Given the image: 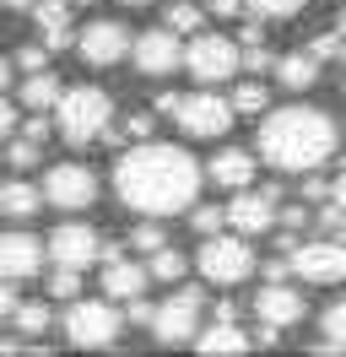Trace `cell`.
<instances>
[{"label": "cell", "instance_id": "37", "mask_svg": "<svg viewBox=\"0 0 346 357\" xmlns=\"http://www.w3.org/2000/svg\"><path fill=\"white\" fill-rule=\"evenodd\" d=\"M151 125H157L151 114H130V119H125V135H135V141H146V135H151Z\"/></svg>", "mask_w": 346, "mask_h": 357}, {"label": "cell", "instance_id": "28", "mask_svg": "<svg viewBox=\"0 0 346 357\" xmlns=\"http://www.w3.org/2000/svg\"><path fill=\"white\" fill-rule=\"evenodd\" d=\"M271 109V92L260 87V82H238L233 92V114H265Z\"/></svg>", "mask_w": 346, "mask_h": 357}, {"label": "cell", "instance_id": "38", "mask_svg": "<svg viewBox=\"0 0 346 357\" xmlns=\"http://www.w3.org/2000/svg\"><path fill=\"white\" fill-rule=\"evenodd\" d=\"M17 130V103H6V92H0V141Z\"/></svg>", "mask_w": 346, "mask_h": 357}, {"label": "cell", "instance_id": "25", "mask_svg": "<svg viewBox=\"0 0 346 357\" xmlns=\"http://www.w3.org/2000/svg\"><path fill=\"white\" fill-rule=\"evenodd\" d=\"M163 27H173V33H200V27H206V6H195V0H173L168 11H163Z\"/></svg>", "mask_w": 346, "mask_h": 357}, {"label": "cell", "instance_id": "19", "mask_svg": "<svg viewBox=\"0 0 346 357\" xmlns=\"http://www.w3.org/2000/svg\"><path fill=\"white\" fill-rule=\"evenodd\" d=\"M255 152H243V146H222V152L206 162V178H211L216 190H243V184H255Z\"/></svg>", "mask_w": 346, "mask_h": 357}, {"label": "cell", "instance_id": "20", "mask_svg": "<svg viewBox=\"0 0 346 357\" xmlns=\"http://www.w3.org/2000/svg\"><path fill=\"white\" fill-rule=\"evenodd\" d=\"M195 352H206V357H233V352H249L255 341L233 325V314H216V325H206V331H195L190 341Z\"/></svg>", "mask_w": 346, "mask_h": 357}, {"label": "cell", "instance_id": "12", "mask_svg": "<svg viewBox=\"0 0 346 357\" xmlns=\"http://www.w3.org/2000/svg\"><path fill=\"white\" fill-rule=\"evenodd\" d=\"M130 60H135V70L141 76H173V70L184 66V44H179V33L173 27H151V33H141V38H130Z\"/></svg>", "mask_w": 346, "mask_h": 357}, {"label": "cell", "instance_id": "21", "mask_svg": "<svg viewBox=\"0 0 346 357\" xmlns=\"http://www.w3.org/2000/svg\"><path fill=\"white\" fill-rule=\"evenodd\" d=\"M271 70H276V82H281L287 92H308V87H314V82L324 76L314 54H281V60H276Z\"/></svg>", "mask_w": 346, "mask_h": 357}, {"label": "cell", "instance_id": "30", "mask_svg": "<svg viewBox=\"0 0 346 357\" xmlns=\"http://www.w3.org/2000/svg\"><path fill=\"white\" fill-rule=\"evenodd\" d=\"M190 222H195V233H200V238H206V233H222V227H227V206H200V201H195Z\"/></svg>", "mask_w": 346, "mask_h": 357}, {"label": "cell", "instance_id": "17", "mask_svg": "<svg viewBox=\"0 0 346 357\" xmlns=\"http://www.w3.org/2000/svg\"><path fill=\"white\" fill-rule=\"evenodd\" d=\"M151 282L146 266H135V260H125V255H103V292L114 298V303H130V298H141Z\"/></svg>", "mask_w": 346, "mask_h": 357}, {"label": "cell", "instance_id": "40", "mask_svg": "<svg viewBox=\"0 0 346 357\" xmlns=\"http://www.w3.org/2000/svg\"><path fill=\"white\" fill-rule=\"evenodd\" d=\"M330 201H336V206H341V211H346V174L336 178V184H330Z\"/></svg>", "mask_w": 346, "mask_h": 357}, {"label": "cell", "instance_id": "9", "mask_svg": "<svg viewBox=\"0 0 346 357\" xmlns=\"http://www.w3.org/2000/svg\"><path fill=\"white\" fill-rule=\"evenodd\" d=\"M200 314H206V298L195 287H179L168 303H157L146 319V331L157 335V347H190L195 331H200Z\"/></svg>", "mask_w": 346, "mask_h": 357}, {"label": "cell", "instance_id": "39", "mask_svg": "<svg viewBox=\"0 0 346 357\" xmlns=\"http://www.w3.org/2000/svg\"><path fill=\"white\" fill-rule=\"evenodd\" d=\"M243 0H206V17H238Z\"/></svg>", "mask_w": 346, "mask_h": 357}, {"label": "cell", "instance_id": "22", "mask_svg": "<svg viewBox=\"0 0 346 357\" xmlns=\"http://www.w3.org/2000/svg\"><path fill=\"white\" fill-rule=\"evenodd\" d=\"M60 76H54V70L43 66V70H27V82H22V103H27V109H54V103H60Z\"/></svg>", "mask_w": 346, "mask_h": 357}, {"label": "cell", "instance_id": "27", "mask_svg": "<svg viewBox=\"0 0 346 357\" xmlns=\"http://www.w3.org/2000/svg\"><path fill=\"white\" fill-rule=\"evenodd\" d=\"M146 271L157 276V282H179V276L190 271V260H184L173 244H163V249H151V266H146Z\"/></svg>", "mask_w": 346, "mask_h": 357}, {"label": "cell", "instance_id": "26", "mask_svg": "<svg viewBox=\"0 0 346 357\" xmlns=\"http://www.w3.org/2000/svg\"><path fill=\"white\" fill-rule=\"evenodd\" d=\"M243 11L260 17V22H292L303 11V0H243Z\"/></svg>", "mask_w": 346, "mask_h": 357}, {"label": "cell", "instance_id": "31", "mask_svg": "<svg viewBox=\"0 0 346 357\" xmlns=\"http://www.w3.org/2000/svg\"><path fill=\"white\" fill-rule=\"evenodd\" d=\"M38 157H43V141H38V135H22V141H11L6 162H11V168H33Z\"/></svg>", "mask_w": 346, "mask_h": 357}, {"label": "cell", "instance_id": "46", "mask_svg": "<svg viewBox=\"0 0 346 357\" xmlns=\"http://www.w3.org/2000/svg\"><path fill=\"white\" fill-rule=\"evenodd\" d=\"M341 87H346V66H341Z\"/></svg>", "mask_w": 346, "mask_h": 357}, {"label": "cell", "instance_id": "1", "mask_svg": "<svg viewBox=\"0 0 346 357\" xmlns=\"http://www.w3.org/2000/svg\"><path fill=\"white\" fill-rule=\"evenodd\" d=\"M200 184H206V168L195 162L184 146L173 141H135L119 162H114V190L130 211L141 217H179L200 201Z\"/></svg>", "mask_w": 346, "mask_h": 357}, {"label": "cell", "instance_id": "41", "mask_svg": "<svg viewBox=\"0 0 346 357\" xmlns=\"http://www.w3.org/2000/svg\"><path fill=\"white\" fill-rule=\"evenodd\" d=\"M6 82H11V60L0 54V92H6Z\"/></svg>", "mask_w": 346, "mask_h": 357}, {"label": "cell", "instance_id": "24", "mask_svg": "<svg viewBox=\"0 0 346 357\" xmlns=\"http://www.w3.org/2000/svg\"><path fill=\"white\" fill-rule=\"evenodd\" d=\"M319 335H324L319 352H346V298L319 314Z\"/></svg>", "mask_w": 346, "mask_h": 357}, {"label": "cell", "instance_id": "16", "mask_svg": "<svg viewBox=\"0 0 346 357\" xmlns=\"http://www.w3.org/2000/svg\"><path fill=\"white\" fill-rule=\"evenodd\" d=\"M255 314L260 325H276V331H292L303 314H308V303H303L298 287H287V282H271V287L255 292Z\"/></svg>", "mask_w": 346, "mask_h": 357}, {"label": "cell", "instance_id": "11", "mask_svg": "<svg viewBox=\"0 0 346 357\" xmlns=\"http://www.w3.org/2000/svg\"><path fill=\"white\" fill-rule=\"evenodd\" d=\"M76 54H82L92 70L119 66V60H130V27L125 22H108V17L76 27Z\"/></svg>", "mask_w": 346, "mask_h": 357}, {"label": "cell", "instance_id": "29", "mask_svg": "<svg viewBox=\"0 0 346 357\" xmlns=\"http://www.w3.org/2000/svg\"><path fill=\"white\" fill-rule=\"evenodd\" d=\"M11 325H17L22 335H43V331H49V309H43V303H17Z\"/></svg>", "mask_w": 346, "mask_h": 357}, {"label": "cell", "instance_id": "10", "mask_svg": "<svg viewBox=\"0 0 346 357\" xmlns=\"http://www.w3.org/2000/svg\"><path fill=\"white\" fill-rule=\"evenodd\" d=\"M43 201L60 206V211H86L98 201V174L86 162H54L43 174Z\"/></svg>", "mask_w": 346, "mask_h": 357}, {"label": "cell", "instance_id": "3", "mask_svg": "<svg viewBox=\"0 0 346 357\" xmlns=\"http://www.w3.org/2000/svg\"><path fill=\"white\" fill-rule=\"evenodd\" d=\"M157 109L168 114L179 130L190 135V141H216V135H227L233 130V98H216L211 87H200V92H190V98H179V92H163L157 98Z\"/></svg>", "mask_w": 346, "mask_h": 357}, {"label": "cell", "instance_id": "14", "mask_svg": "<svg viewBox=\"0 0 346 357\" xmlns=\"http://www.w3.org/2000/svg\"><path fill=\"white\" fill-rule=\"evenodd\" d=\"M227 227L243 233V238H255V233H271L276 227V190H233V201H227Z\"/></svg>", "mask_w": 346, "mask_h": 357}, {"label": "cell", "instance_id": "2", "mask_svg": "<svg viewBox=\"0 0 346 357\" xmlns=\"http://www.w3.org/2000/svg\"><path fill=\"white\" fill-rule=\"evenodd\" d=\"M341 146L336 119L314 103H287V109H265L255 135V152L276 168V174H314L324 168Z\"/></svg>", "mask_w": 346, "mask_h": 357}, {"label": "cell", "instance_id": "6", "mask_svg": "<svg viewBox=\"0 0 346 357\" xmlns=\"http://www.w3.org/2000/svg\"><path fill=\"white\" fill-rule=\"evenodd\" d=\"M195 266H200V276L211 282V287H238V282H249L255 276V249H249V238L243 233H206V244H200V255H195Z\"/></svg>", "mask_w": 346, "mask_h": 357}, {"label": "cell", "instance_id": "7", "mask_svg": "<svg viewBox=\"0 0 346 357\" xmlns=\"http://www.w3.org/2000/svg\"><path fill=\"white\" fill-rule=\"evenodd\" d=\"M287 266H292V276L298 282H308V287H341L346 282V238H330V233H319V238H308V244H287Z\"/></svg>", "mask_w": 346, "mask_h": 357}, {"label": "cell", "instance_id": "8", "mask_svg": "<svg viewBox=\"0 0 346 357\" xmlns=\"http://www.w3.org/2000/svg\"><path fill=\"white\" fill-rule=\"evenodd\" d=\"M184 70H190L200 87H216V82H233L238 70H243V54H238L233 38H222V33H195L190 49H184Z\"/></svg>", "mask_w": 346, "mask_h": 357}, {"label": "cell", "instance_id": "42", "mask_svg": "<svg viewBox=\"0 0 346 357\" xmlns=\"http://www.w3.org/2000/svg\"><path fill=\"white\" fill-rule=\"evenodd\" d=\"M0 6H17V11H33V0H0Z\"/></svg>", "mask_w": 346, "mask_h": 357}, {"label": "cell", "instance_id": "23", "mask_svg": "<svg viewBox=\"0 0 346 357\" xmlns=\"http://www.w3.org/2000/svg\"><path fill=\"white\" fill-rule=\"evenodd\" d=\"M33 211H43V190H33V184H0V217L27 222Z\"/></svg>", "mask_w": 346, "mask_h": 357}, {"label": "cell", "instance_id": "43", "mask_svg": "<svg viewBox=\"0 0 346 357\" xmlns=\"http://www.w3.org/2000/svg\"><path fill=\"white\" fill-rule=\"evenodd\" d=\"M336 33H341V38H346V11H341V22H336Z\"/></svg>", "mask_w": 346, "mask_h": 357}, {"label": "cell", "instance_id": "45", "mask_svg": "<svg viewBox=\"0 0 346 357\" xmlns=\"http://www.w3.org/2000/svg\"><path fill=\"white\" fill-rule=\"evenodd\" d=\"M70 6H92V0H70Z\"/></svg>", "mask_w": 346, "mask_h": 357}, {"label": "cell", "instance_id": "13", "mask_svg": "<svg viewBox=\"0 0 346 357\" xmlns=\"http://www.w3.org/2000/svg\"><path fill=\"white\" fill-rule=\"evenodd\" d=\"M43 249H49L54 266H70V271H86L103 260V238H98V227H86V222H60Z\"/></svg>", "mask_w": 346, "mask_h": 357}, {"label": "cell", "instance_id": "5", "mask_svg": "<svg viewBox=\"0 0 346 357\" xmlns=\"http://www.w3.org/2000/svg\"><path fill=\"white\" fill-rule=\"evenodd\" d=\"M125 335V314L114 309V298H70L65 309V341L76 352H108Z\"/></svg>", "mask_w": 346, "mask_h": 357}, {"label": "cell", "instance_id": "35", "mask_svg": "<svg viewBox=\"0 0 346 357\" xmlns=\"http://www.w3.org/2000/svg\"><path fill=\"white\" fill-rule=\"evenodd\" d=\"M341 44H346L341 33H319V38L308 44V54H314V60H319V66H324V60H336V54H341Z\"/></svg>", "mask_w": 346, "mask_h": 357}, {"label": "cell", "instance_id": "15", "mask_svg": "<svg viewBox=\"0 0 346 357\" xmlns=\"http://www.w3.org/2000/svg\"><path fill=\"white\" fill-rule=\"evenodd\" d=\"M49 260V249L43 238L33 233H0V276H11V282H33Z\"/></svg>", "mask_w": 346, "mask_h": 357}, {"label": "cell", "instance_id": "33", "mask_svg": "<svg viewBox=\"0 0 346 357\" xmlns=\"http://www.w3.org/2000/svg\"><path fill=\"white\" fill-rule=\"evenodd\" d=\"M130 244L151 255V249H163V244H168V233H163V227H157V217H151V222H141L135 233H130Z\"/></svg>", "mask_w": 346, "mask_h": 357}, {"label": "cell", "instance_id": "44", "mask_svg": "<svg viewBox=\"0 0 346 357\" xmlns=\"http://www.w3.org/2000/svg\"><path fill=\"white\" fill-rule=\"evenodd\" d=\"M119 6H151V0H119Z\"/></svg>", "mask_w": 346, "mask_h": 357}, {"label": "cell", "instance_id": "18", "mask_svg": "<svg viewBox=\"0 0 346 357\" xmlns=\"http://www.w3.org/2000/svg\"><path fill=\"white\" fill-rule=\"evenodd\" d=\"M70 0H33V22H38V38L49 44V54L65 44H76V22H70Z\"/></svg>", "mask_w": 346, "mask_h": 357}, {"label": "cell", "instance_id": "36", "mask_svg": "<svg viewBox=\"0 0 346 357\" xmlns=\"http://www.w3.org/2000/svg\"><path fill=\"white\" fill-rule=\"evenodd\" d=\"M17 282H11V276H0V319H11V314H17Z\"/></svg>", "mask_w": 346, "mask_h": 357}, {"label": "cell", "instance_id": "34", "mask_svg": "<svg viewBox=\"0 0 346 357\" xmlns=\"http://www.w3.org/2000/svg\"><path fill=\"white\" fill-rule=\"evenodd\" d=\"M319 233H330V238H346V211L336 201H324V211H319Z\"/></svg>", "mask_w": 346, "mask_h": 357}, {"label": "cell", "instance_id": "4", "mask_svg": "<svg viewBox=\"0 0 346 357\" xmlns=\"http://www.w3.org/2000/svg\"><path fill=\"white\" fill-rule=\"evenodd\" d=\"M54 119H60V135L70 146H92L114 125V98L103 87H65L54 103Z\"/></svg>", "mask_w": 346, "mask_h": 357}, {"label": "cell", "instance_id": "32", "mask_svg": "<svg viewBox=\"0 0 346 357\" xmlns=\"http://www.w3.org/2000/svg\"><path fill=\"white\" fill-rule=\"evenodd\" d=\"M49 292H54V298H65V303H70V298L82 292V271H70V266H54V282H49Z\"/></svg>", "mask_w": 346, "mask_h": 357}]
</instances>
